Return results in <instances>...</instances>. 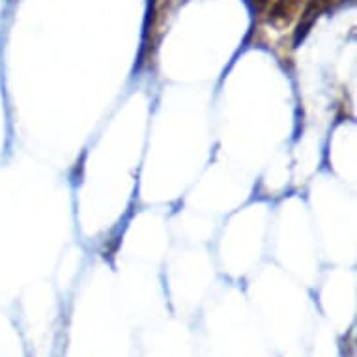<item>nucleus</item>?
Masks as SVG:
<instances>
[{"mask_svg":"<svg viewBox=\"0 0 357 357\" xmlns=\"http://www.w3.org/2000/svg\"><path fill=\"white\" fill-rule=\"evenodd\" d=\"M335 2H339V0H310V4L307 6L303 15H301V23H299L298 30H296V43H299V40H303L307 32L310 30V26H312V23L317 21L318 15L329 10Z\"/></svg>","mask_w":357,"mask_h":357,"instance_id":"obj_1","label":"nucleus"}]
</instances>
